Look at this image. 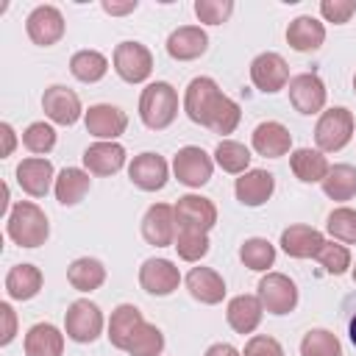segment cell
Returning a JSON list of instances; mask_svg holds the SVG:
<instances>
[{
  "label": "cell",
  "instance_id": "obj_49",
  "mask_svg": "<svg viewBox=\"0 0 356 356\" xmlns=\"http://www.w3.org/2000/svg\"><path fill=\"white\" fill-rule=\"evenodd\" d=\"M134 8H136V0H128V3H108V0H103V11L106 14H128Z\"/></svg>",
  "mask_w": 356,
  "mask_h": 356
},
{
  "label": "cell",
  "instance_id": "obj_52",
  "mask_svg": "<svg viewBox=\"0 0 356 356\" xmlns=\"http://www.w3.org/2000/svg\"><path fill=\"white\" fill-rule=\"evenodd\" d=\"M353 281H356V264H353Z\"/></svg>",
  "mask_w": 356,
  "mask_h": 356
},
{
  "label": "cell",
  "instance_id": "obj_25",
  "mask_svg": "<svg viewBox=\"0 0 356 356\" xmlns=\"http://www.w3.org/2000/svg\"><path fill=\"white\" fill-rule=\"evenodd\" d=\"M261 314H264V306H261L259 295H236V298H231L228 312H225L228 325H231L236 334H250V331H256L259 323H261Z\"/></svg>",
  "mask_w": 356,
  "mask_h": 356
},
{
  "label": "cell",
  "instance_id": "obj_26",
  "mask_svg": "<svg viewBox=\"0 0 356 356\" xmlns=\"http://www.w3.org/2000/svg\"><path fill=\"white\" fill-rule=\"evenodd\" d=\"M142 323H145V317H142V312L136 306H131V303L117 306L111 312V320H108V339H111V345L120 348V350H128V345H131L134 334L142 328Z\"/></svg>",
  "mask_w": 356,
  "mask_h": 356
},
{
  "label": "cell",
  "instance_id": "obj_2",
  "mask_svg": "<svg viewBox=\"0 0 356 356\" xmlns=\"http://www.w3.org/2000/svg\"><path fill=\"white\" fill-rule=\"evenodd\" d=\"M178 114V95L167 81L147 83L142 97H139V117L147 128L161 131L167 128Z\"/></svg>",
  "mask_w": 356,
  "mask_h": 356
},
{
  "label": "cell",
  "instance_id": "obj_1",
  "mask_svg": "<svg viewBox=\"0 0 356 356\" xmlns=\"http://www.w3.org/2000/svg\"><path fill=\"white\" fill-rule=\"evenodd\" d=\"M6 234L22 248H39V245H44V239L50 234V225H47L44 211L36 203L22 200L11 209L8 222H6Z\"/></svg>",
  "mask_w": 356,
  "mask_h": 356
},
{
  "label": "cell",
  "instance_id": "obj_40",
  "mask_svg": "<svg viewBox=\"0 0 356 356\" xmlns=\"http://www.w3.org/2000/svg\"><path fill=\"white\" fill-rule=\"evenodd\" d=\"M323 267H325V273H331V275H342L348 267H350V250L345 248V245H337V242H323V248L317 250V256H314Z\"/></svg>",
  "mask_w": 356,
  "mask_h": 356
},
{
  "label": "cell",
  "instance_id": "obj_12",
  "mask_svg": "<svg viewBox=\"0 0 356 356\" xmlns=\"http://www.w3.org/2000/svg\"><path fill=\"white\" fill-rule=\"evenodd\" d=\"M25 28H28V36H31L33 44L50 47L64 36V17L56 6H36L28 14Z\"/></svg>",
  "mask_w": 356,
  "mask_h": 356
},
{
  "label": "cell",
  "instance_id": "obj_34",
  "mask_svg": "<svg viewBox=\"0 0 356 356\" xmlns=\"http://www.w3.org/2000/svg\"><path fill=\"white\" fill-rule=\"evenodd\" d=\"M70 70H72V75H75L78 81L95 83V81H100V78L106 75L108 58H106L103 53H97V50H78V53L70 58Z\"/></svg>",
  "mask_w": 356,
  "mask_h": 356
},
{
  "label": "cell",
  "instance_id": "obj_33",
  "mask_svg": "<svg viewBox=\"0 0 356 356\" xmlns=\"http://www.w3.org/2000/svg\"><path fill=\"white\" fill-rule=\"evenodd\" d=\"M320 184H323V192L331 200H350L356 195V167H350V164H334Z\"/></svg>",
  "mask_w": 356,
  "mask_h": 356
},
{
  "label": "cell",
  "instance_id": "obj_8",
  "mask_svg": "<svg viewBox=\"0 0 356 356\" xmlns=\"http://www.w3.org/2000/svg\"><path fill=\"white\" fill-rule=\"evenodd\" d=\"M259 300L270 314H289L298 306V286L284 273H267L259 281Z\"/></svg>",
  "mask_w": 356,
  "mask_h": 356
},
{
  "label": "cell",
  "instance_id": "obj_36",
  "mask_svg": "<svg viewBox=\"0 0 356 356\" xmlns=\"http://www.w3.org/2000/svg\"><path fill=\"white\" fill-rule=\"evenodd\" d=\"M214 161L225 170V172H248V164H250V150L242 145V142H234V139H222L214 150Z\"/></svg>",
  "mask_w": 356,
  "mask_h": 356
},
{
  "label": "cell",
  "instance_id": "obj_23",
  "mask_svg": "<svg viewBox=\"0 0 356 356\" xmlns=\"http://www.w3.org/2000/svg\"><path fill=\"white\" fill-rule=\"evenodd\" d=\"M273 189H275V178L267 170H248L234 184L236 200L245 203V206H261V203H267L270 195H273Z\"/></svg>",
  "mask_w": 356,
  "mask_h": 356
},
{
  "label": "cell",
  "instance_id": "obj_51",
  "mask_svg": "<svg viewBox=\"0 0 356 356\" xmlns=\"http://www.w3.org/2000/svg\"><path fill=\"white\" fill-rule=\"evenodd\" d=\"M356 300V298H353ZM348 334H350V342L356 345V306L350 309V314H348Z\"/></svg>",
  "mask_w": 356,
  "mask_h": 356
},
{
  "label": "cell",
  "instance_id": "obj_9",
  "mask_svg": "<svg viewBox=\"0 0 356 356\" xmlns=\"http://www.w3.org/2000/svg\"><path fill=\"white\" fill-rule=\"evenodd\" d=\"M172 170H175V178L186 186H203L209 178H211V156L203 150V147H195V145H186L175 153L172 159Z\"/></svg>",
  "mask_w": 356,
  "mask_h": 356
},
{
  "label": "cell",
  "instance_id": "obj_45",
  "mask_svg": "<svg viewBox=\"0 0 356 356\" xmlns=\"http://www.w3.org/2000/svg\"><path fill=\"white\" fill-rule=\"evenodd\" d=\"M353 11H356V3H353V0H323V3H320V14H323L328 22H334V25L348 22V19L353 17Z\"/></svg>",
  "mask_w": 356,
  "mask_h": 356
},
{
  "label": "cell",
  "instance_id": "obj_21",
  "mask_svg": "<svg viewBox=\"0 0 356 356\" xmlns=\"http://www.w3.org/2000/svg\"><path fill=\"white\" fill-rule=\"evenodd\" d=\"M125 164V147L120 142H95L83 150V167L95 175H114Z\"/></svg>",
  "mask_w": 356,
  "mask_h": 356
},
{
  "label": "cell",
  "instance_id": "obj_42",
  "mask_svg": "<svg viewBox=\"0 0 356 356\" xmlns=\"http://www.w3.org/2000/svg\"><path fill=\"white\" fill-rule=\"evenodd\" d=\"M175 250L184 261H200L209 253V239L206 234H192V231H178L175 236Z\"/></svg>",
  "mask_w": 356,
  "mask_h": 356
},
{
  "label": "cell",
  "instance_id": "obj_38",
  "mask_svg": "<svg viewBox=\"0 0 356 356\" xmlns=\"http://www.w3.org/2000/svg\"><path fill=\"white\" fill-rule=\"evenodd\" d=\"M161 350H164V334L156 325L142 323V328L134 334L128 345V353L131 356H161Z\"/></svg>",
  "mask_w": 356,
  "mask_h": 356
},
{
  "label": "cell",
  "instance_id": "obj_22",
  "mask_svg": "<svg viewBox=\"0 0 356 356\" xmlns=\"http://www.w3.org/2000/svg\"><path fill=\"white\" fill-rule=\"evenodd\" d=\"M323 242V234L312 225H289L281 231V248L292 259H314Z\"/></svg>",
  "mask_w": 356,
  "mask_h": 356
},
{
  "label": "cell",
  "instance_id": "obj_29",
  "mask_svg": "<svg viewBox=\"0 0 356 356\" xmlns=\"http://www.w3.org/2000/svg\"><path fill=\"white\" fill-rule=\"evenodd\" d=\"M42 289V270L33 264H17L6 275V292L14 300H31Z\"/></svg>",
  "mask_w": 356,
  "mask_h": 356
},
{
  "label": "cell",
  "instance_id": "obj_3",
  "mask_svg": "<svg viewBox=\"0 0 356 356\" xmlns=\"http://www.w3.org/2000/svg\"><path fill=\"white\" fill-rule=\"evenodd\" d=\"M222 100H225V95L220 92V86H217L211 78L200 75V78H192L189 86H186V95H184V111H186V117H189L192 122L209 128L211 120H214V114L220 111Z\"/></svg>",
  "mask_w": 356,
  "mask_h": 356
},
{
  "label": "cell",
  "instance_id": "obj_18",
  "mask_svg": "<svg viewBox=\"0 0 356 356\" xmlns=\"http://www.w3.org/2000/svg\"><path fill=\"white\" fill-rule=\"evenodd\" d=\"M167 161L159 156V153H139L134 161H131V167H128V175H131V181L139 186V189H145V192H156V189H161L164 184H167Z\"/></svg>",
  "mask_w": 356,
  "mask_h": 356
},
{
  "label": "cell",
  "instance_id": "obj_15",
  "mask_svg": "<svg viewBox=\"0 0 356 356\" xmlns=\"http://www.w3.org/2000/svg\"><path fill=\"white\" fill-rule=\"evenodd\" d=\"M42 108H44V114H47L53 122H58V125H75L78 117H81V97H78L70 86L56 83V86L44 89V95H42Z\"/></svg>",
  "mask_w": 356,
  "mask_h": 356
},
{
  "label": "cell",
  "instance_id": "obj_46",
  "mask_svg": "<svg viewBox=\"0 0 356 356\" xmlns=\"http://www.w3.org/2000/svg\"><path fill=\"white\" fill-rule=\"evenodd\" d=\"M242 356H284V348L278 339L273 337H264V334H256L248 339L245 345V353Z\"/></svg>",
  "mask_w": 356,
  "mask_h": 356
},
{
  "label": "cell",
  "instance_id": "obj_7",
  "mask_svg": "<svg viewBox=\"0 0 356 356\" xmlns=\"http://www.w3.org/2000/svg\"><path fill=\"white\" fill-rule=\"evenodd\" d=\"M114 70L128 83H142L153 72V56L139 42H120L114 47Z\"/></svg>",
  "mask_w": 356,
  "mask_h": 356
},
{
  "label": "cell",
  "instance_id": "obj_16",
  "mask_svg": "<svg viewBox=\"0 0 356 356\" xmlns=\"http://www.w3.org/2000/svg\"><path fill=\"white\" fill-rule=\"evenodd\" d=\"M139 284L150 295H170L181 284V273L170 259H147L139 267Z\"/></svg>",
  "mask_w": 356,
  "mask_h": 356
},
{
  "label": "cell",
  "instance_id": "obj_11",
  "mask_svg": "<svg viewBox=\"0 0 356 356\" xmlns=\"http://www.w3.org/2000/svg\"><path fill=\"white\" fill-rule=\"evenodd\" d=\"M250 81L264 95L281 92L286 86V81H289V67L278 53H261L250 64Z\"/></svg>",
  "mask_w": 356,
  "mask_h": 356
},
{
  "label": "cell",
  "instance_id": "obj_24",
  "mask_svg": "<svg viewBox=\"0 0 356 356\" xmlns=\"http://www.w3.org/2000/svg\"><path fill=\"white\" fill-rule=\"evenodd\" d=\"M186 289L195 300L209 303V306H214L225 298V281L211 267H192L186 273Z\"/></svg>",
  "mask_w": 356,
  "mask_h": 356
},
{
  "label": "cell",
  "instance_id": "obj_39",
  "mask_svg": "<svg viewBox=\"0 0 356 356\" xmlns=\"http://www.w3.org/2000/svg\"><path fill=\"white\" fill-rule=\"evenodd\" d=\"M328 234L339 242H348V245H356V209H334L328 214Z\"/></svg>",
  "mask_w": 356,
  "mask_h": 356
},
{
  "label": "cell",
  "instance_id": "obj_13",
  "mask_svg": "<svg viewBox=\"0 0 356 356\" xmlns=\"http://www.w3.org/2000/svg\"><path fill=\"white\" fill-rule=\"evenodd\" d=\"M289 103L300 114H317L325 106V83L314 72H300L289 81Z\"/></svg>",
  "mask_w": 356,
  "mask_h": 356
},
{
  "label": "cell",
  "instance_id": "obj_32",
  "mask_svg": "<svg viewBox=\"0 0 356 356\" xmlns=\"http://www.w3.org/2000/svg\"><path fill=\"white\" fill-rule=\"evenodd\" d=\"M67 281H70L78 292H92V289H97V286L106 281V267H103L97 259H89V256L75 259V261L70 264V270H67Z\"/></svg>",
  "mask_w": 356,
  "mask_h": 356
},
{
  "label": "cell",
  "instance_id": "obj_27",
  "mask_svg": "<svg viewBox=\"0 0 356 356\" xmlns=\"http://www.w3.org/2000/svg\"><path fill=\"white\" fill-rule=\"evenodd\" d=\"M286 42L289 47L300 50V53H309V50H317L323 42H325V28L320 19L303 14V17H295L286 28Z\"/></svg>",
  "mask_w": 356,
  "mask_h": 356
},
{
  "label": "cell",
  "instance_id": "obj_43",
  "mask_svg": "<svg viewBox=\"0 0 356 356\" xmlns=\"http://www.w3.org/2000/svg\"><path fill=\"white\" fill-rule=\"evenodd\" d=\"M234 11V3L231 0H197L195 3V14L200 22H209V25H220L231 17Z\"/></svg>",
  "mask_w": 356,
  "mask_h": 356
},
{
  "label": "cell",
  "instance_id": "obj_10",
  "mask_svg": "<svg viewBox=\"0 0 356 356\" xmlns=\"http://www.w3.org/2000/svg\"><path fill=\"white\" fill-rule=\"evenodd\" d=\"M83 122H86V131L92 136H97L100 142H114L120 134H125L128 128V117L122 108L111 106V103H97V106H89V111L83 114Z\"/></svg>",
  "mask_w": 356,
  "mask_h": 356
},
{
  "label": "cell",
  "instance_id": "obj_5",
  "mask_svg": "<svg viewBox=\"0 0 356 356\" xmlns=\"http://www.w3.org/2000/svg\"><path fill=\"white\" fill-rule=\"evenodd\" d=\"M175 209V222L178 231H192V234H209L217 222V209L209 197L200 195H184L178 197Z\"/></svg>",
  "mask_w": 356,
  "mask_h": 356
},
{
  "label": "cell",
  "instance_id": "obj_37",
  "mask_svg": "<svg viewBox=\"0 0 356 356\" xmlns=\"http://www.w3.org/2000/svg\"><path fill=\"white\" fill-rule=\"evenodd\" d=\"M300 356H342V345L331 331L312 328L300 339Z\"/></svg>",
  "mask_w": 356,
  "mask_h": 356
},
{
  "label": "cell",
  "instance_id": "obj_20",
  "mask_svg": "<svg viewBox=\"0 0 356 356\" xmlns=\"http://www.w3.org/2000/svg\"><path fill=\"white\" fill-rule=\"evenodd\" d=\"M17 184L22 186V192H28L33 197H44L53 184V164L39 156L22 159L17 164Z\"/></svg>",
  "mask_w": 356,
  "mask_h": 356
},
{
  "label": "cell",
  "instance_id": "obj_6",
  "mask_svg": "<svg viewBox=\"0 0 356 356\" xmlns=\"http://www.w3.org/2000/svg\"><path fill=\"white\" fill-rule=\"evenodd\" d=\"M64 328L67 337L75 342H95L103 331V312L92 303V300H75L70 303L67 314H64Z\"/></svg>",
  "mask_w": 356,
  "mask_h": 356
},
{
  "label": "cell",
  "instance_id": "obj_28",
  "mask_svg": "<svg viewBox=\"0 0 356 356\" xmlns=\"http://www.w3.org/2000/svg\"><path fill=\"white\" fill-rule=\"evenodd\" d=\"M25 353L28 356H61L64 353V334L50 323H36L25 334Z\"/></svg>",
  "mask_w": 356,
  "mask_h": 356
},
{
  "label": "cell",
  "instance_id": "obj_44",
  "mask_svg": "<svg viewBox=\"0 0 356 356\" xmlns=\"http://www.w3.org/2000/svg\"><path fill=\"white\" fill-rule=\"evenodd\" d=\"M239 117H242V111H239V106L231 100V97H225L222 100V106H220V111L214 114V120H211V131L214 134H234V128L239 125Z\"/></svg>",
  "mask_w": 356,
  "mask_h": 356
},
{
  "label": "cell",
  "instance_id": "obj_41",
  "mask_svg": "<svg viewBox=\"0 0 356 356\" xmlns=\"http://www.w3.org/2000/svg\"><path fill=\"white\" fill-rule=\"evenodd\" d=\"M22 145L31 153H50L56 147V131L47 122H31L22 131Z\"/></svg>",
  "mask_w": 356,
  "mask_h": 356
},
{
  "label": "cell",
  "instance_id": "obj_4",
  "mask_svg": "<svg viewBox=\"0 0 356 356\" xmlns=\"http://www.w3.org/2000/svg\"><path fill=\"white\" fill-rule=\"evenodd\" d=\"M353 136V114L342 106L337 108H328L320 114L317 120V128H314V139L320 145V150L325 153H334V150H342Z\"/></svg>",
  "mask_w": 356,
  "mask_h": 356
},
{
  "label": "cell",
  "instance_id": "obj_48",
  "mask_svg": "<svg viewBox=\"0 0 356 356\" xmlns=\"http://www.w3.org/2000/svg\"><path fill=\"white\" fill-rule=\"evenodd\" d=\"M0 136H3V156H11L14 153V145H17V136H14V128L8 125V122H3L0 125Z\"/></svg>",
  "mask_w": 356,
  "mask_h": 356
},
{
  "label": "cell",
  "instance_id": "obj_19",
  "mask_svg": "<svg viewBox=\"0 0 356 356\" xmlns=\"http://www.w3.org/2000/svg\"><path fill=\"white\" fill-rule=\"evenodd\" d=\"M206 47H209V36L200 25H181L167 39V53L178 61H192V58L203 56Z\"/></svg>",
  "mask_w": 356,
  "mask_h": 356
},
{
  "label": "cell",
  "instance_id": "obj_47",
  "mask_svg": "<svg viewBox=\"0 0 356 356\" xmlns=\"http://www.w3.org/2000/svg\"><path fill=\"white\" fill-rule=\"evenodd\" d=\"M0 317H3V337H0V345H8L17 334V314L8 303H0Z\"/></svg>",
  "mask_w": 356,
  "mask_h": 356
},
{
  "label": "cell",
  "instance_id": "obj_31",
  "mask_svg": "<svg viewBox=\"0 0 356 356\" xmlns=\"http://www.w3.org/2000/svg\"><path fill=\"white\" fill-rule=\"evenodd\" d=\"M89 192V172L78 167H64L56 178V200L61 206H75Z\"/></svg>",
  "mask_w": 356,
  "mask_h": 356
},
{
  "label": "cell",
  "instance_id": "obj_35",
  "mask_svg": "<svg viewBox=\"0 0 356 356\" xmlns=\"http://www.w3.org/2000/svg\"><path fill=\"white\" fill-rule=\"evenodd\" d=\"M239 259H242V264H245L248 270L261 273V270L273 267V261H275V248H273L267 239L253 236V239H245V242H242Z\"/></svg>",
  "mask_w": 356,
  "mask_h": 356
},
{
  "label": "cell",
  "instance_id": "obj_50",
  "mask_svg": "<svg viewBox=\"0 0 356 356\" xmlns=\"http://www.w3.org/2000/svg\"><path fill=\"white\" fill-rule=\"evenodd\" d=\"M206 356H242L234 345H228V342H214L209 350H206Z\"/></svg>",
  "mask_w": 356,
  "mask_h": 356
},
{
  "label": "cell",
  "instance_id": "obj_53",
  "mask_svg": "<svg viewBox=\"0 0 356 356\" xmlns=\"http://www.w3.org/2000/svg\"><path fill=\"white\" fill-rule=\"evenodd\" d=\"M353 92H356V75H353Z\"/></svg>",
  "mask_w": 356,
  "mask_h": 356
},
{
  "label": "cell",
  "instance_id": "obj_17",
  "mask_svg": "<svg viewBox=\"0 0 356 356\" xmlns=\"http://www.w3.org/2000/svg\"><path fill=\"white\" fill-rule=\"evenodd\" d=\"M292 147V134L286 125L275 122V120H267V122H259L256 131H253V150L259 156H267V159H278V156H286Z\"/></svg>",
  "mask_w": 356,
  "mask_h": 356
},
{
  "label": "cell",
  "instance_id": "obj_30",
  "mask_svg": "<svg viewBox=\"0 0 356 356\" xmlns=\"http://www.w3.org/2000/svg\"><path fill=\"white\" fill-rule=\"evenodd\" d=\"M289 167L292 172L303 181V184H314V181H323L328 175V161L320 150H312V147H298L289 159Z\"/></svg>",
  "mask_w": 356,
  "mask_h": 356
},
{
  "label": "cell",
  "instance_id": "obj_14",
  "mask_svg": "<svg viewBox=\"0 0 356 356\" xmlns=\"http://www.w3.org/2000/svg\"><path fill=\"white\" fill-rule=\"evenodd\" d=\"M142 236L156 248L175 245V209L167 203H153L142 217Z\"/></svg>",
  "mask_w": 356,
  "mask_h": 356
}]
</instances>
